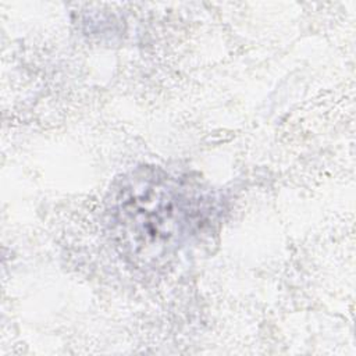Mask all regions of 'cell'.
Wrapping results in <instances>:
<instances>
[{"instance_id": "6da1fadb", "label": "cell", "mask_w": 356, "mask_h": 356, "mask_svg": "<svg viewBox=\"0 0 356 356\" xmlns=\"http://www.w3.org/2000/svg\"><path fill=\"white\" fill-rule=\"evenodd\" d=\"M189 199L165 172L142 167L125 175L111 197L118 246L140 266H156L181 245Z\"/></svg>"}]
</instances>
